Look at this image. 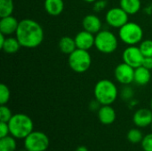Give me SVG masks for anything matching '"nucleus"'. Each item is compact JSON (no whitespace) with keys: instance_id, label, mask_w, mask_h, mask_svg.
Returning a JSON list of instances; mask_svg holds the SVG:
<instances>
[{"instance_id":"f257e3e1","label":"nucleus","mask_w":152,"mask_h":151,"mask_svg":"<svg viewBox=\"0 0 152 151\" xmlns=\"http://www.w3.org/2000/svg\"><path fill=\"white\" fill-rule=\"evenodd\" d=\"M44 29L42 26L32 19H23L20 21L15 36L21 47L33 49L39 46L44 41Z\"/></svg>"},{"instance_id":"f03ea898","label":"nucleus","mask_w":152,"mask_h":151,"mask_svg":"<svg viewBox=\"0 0 152 151\" xmlns=\"http://www.w3.org/2000/svg\"><path fill=\"white\" fill-rule=\"evenodd\" d=\"M10 135L15 139L24 140L29 133L34 131V124L32 119L26 114H14L8 122Z\"/></svg>"},{"instance_id":"7ed1b4c3","label":"nucleus","mask_w":152,"mask_h":151,"mask_svg":"<svg viewBox=\"0 0 152 151\" xmlns=\"http://www.w3.org/2000/svg\"><path fill=\"white\" fill-rule=\"evenodd\" d=\"M94 99L101 105H111L118 96V90L116 85L109 79H101L94 89Z\"/></svg>"},{"instance_id":"20e7f679","label":"nucleus","mask_w":152,"mask_h":151,"mask_svg":"<svg viewBox=\"0 0 152 151\" xmlns=\"http://www.w3.org/2000/svg\"><path fill=\"white\" fill-rule=\"evenodd\" d=\"M120 40L127 45H136L142 41L143 30L142 27L133 21H128L118 28Z\"/></svg>"},{"instance_id":"39448f33","label":"nucleus","mask_w":152,"mask_h":151,"mask_svg":"<svg viewBox=\"0 0 152 151\" xmlns=\"http://www.w3.org/2000/svg\"><path fill=\"white\" fill-rule=\"evenodd\" d=\"M118 45V37L116 35L107 29H102L95 34L94 47L102 53L110 54L114 53Z\"/></svg>"},{"instance_id":"423d86ee","label":"nucleus","mask_w":152,"mask_h":151,"mask_svg":"<svg viewBox=\"0 0 152 151\" xmlns=\"http://www.w3.org/2000/svg\"><path fill=\"white\" fill-rule=\"evenodd\" d=\"M68 63L69 68L76 73L86 72L92 65V57L87 50L76 49L69 55Z\"/></svg>"},{"instance_id":"0eeeda50","label":"nucleus","mask_w":152,"mask_h":151,"mask_svg":"<svg viewBox=\"0 0 152 151\" xmlns=\"http://www.w3.org/2000/svg\"><path fill=\"white\" fill-rule=\"evenodd\" d=\"M49 145L48 136L40 131H33L24 139V148L27 151H45Z\"/></svg>"},{"instance_id":"6e6552de","label":"nucleus","mask_w":152,"mask_h":151,"mask_svg":"<svg viewBox=\"0 0 152 151\" xmlns=\"http://www.w3.org/2000/svg\"><path fill=\"white\" fill-rule=\"evenodd\" d=\"M129 14L120 6L113 7L108 10L105 15V20L108 25L115 28H120L129 20Z\"/></svg>"},{"instance_id":"1a4fd4ad","label":"nucleus","mask_w":152,"mask_h":151,"mask_svg":"<svg viewBox=\"0 0 152 151\" xmlns=\"http://www.w3.org/2000/svg\"><path fill=\"white\" fill-rule=\"evenodd\" d=\"M123 61L134 69H136L142 65L144 56L142 53L139 46L136 45H128L122 53Z\"/></svg>"},{"instance_id":"9d476101","label":"nucleus","mask_w":152,"mask_h":151,"mask_svg":"<svg viewBox=\"0 0 152 151\" xmlns=\"http://www.w3.org/2000/svg\"><path fill=\"white\" fill-rule=\"evenodd\" d=\"M114 76L116 80L123 85H130L134 82V69L130 65L125 63H119L114 70Z\"/></svg>"},{"instance_id":"9b49d317","label":"nucleus","mask_w":152,"mask_h":151,"mask_svg":"<svg viewBox=\"0 0 152 151\" xmlns=\"http://www.w3.org/2000/svg\"><path fill=\"white\" fill-rule=\"evenodd\" d=\"M77 49H82V50H90L93 46H94V40H95V36L94 34L86 31V30H82L78 32L76 36L74 37Z\"/></svg>"},{"instance_id":"f8f14e48","label":"nucleus","mask_w":152,"mask_h":151,"mask_svg":"<svg viewBox=\"0 0 152 151\" xmlns=\"http://www.w3.org/2000/svg\"><path fill=\"white\" fill-rule=\"evenodd\" d=\"M134 124L139 128H146L152 124V110L150 109H139L133 116Z\"/></svg>"},{"instance_id":"ddd939ff","label":"nucleus","mask_w":152,"mask_h":151,"mask_svg":"<svg viewBox=\"0 0 152 151\" xmlns=\"http://www.w3.org/2000/svg\"><path fill=\"white\" fill-rule=\"evenodd\" d=\"M19 23L20 21L12 15L2 17L0 19V33L6 36L15 34L18 29Z\"/></svg>"},{"instance_id":"4468645a","label":"nucleus","mask_w":152,"mask_h":151,"mask_svg":"<svg viewBox=\"0 0 152 151\" xmlns=\"http://www.w3.org/2000/svg\"><path fill=\"white\" fill-rule=\"evenodd\" d=\"M83 28L93 34H97L102 30V22L101 19L94 14H87L82 20Z\"/></svg>"},{"instance_id":"2eb2a0df","label":"nucleus","mask_w":152,"mask_h":151,"mask_svg":"<svg viewBox=\"0 0 152 151\" xmlns=\"http://www.w3.org/2000/svg\"><path fill=\"white\" fill-rule=\"evenodd\" d=\"M97 115L99 121L105 125H110L113 124L117 117L116 111L111 107V105H102L97 111Z\"/></svg>"},{"instance_id":"dca6fc26","label":"nucleus","mask_w":152,"mask_h":151,"mask_svg":"<svg viewBox=\"0 0 152 151\" xmlns=\"http://www.w3.org/2000/svg\"><path fill=\"white\" fill-rule=\"evenodd\" d=\"M151 78V70L143 66H140L134 69V82L138 85H146Z\"/></svg>"},{"instance_id":"f3484780","label":"nucleus","mask_w":152,"mask_h":151,"mask_svg":"<svg viewBox=\"0 0 152 151\" xmlns=\"http://www.w3.org/2000/svg\"><path fill=\"white\" fill-rule=\"evenodd\" d=\"M45 12L51 16H59L64 10L63 0H45Z\"/></svg>"},{"instance_id":"a211bd4d","label":"nucleus","mask_w":152,"mask_h":151,"mask_svg":"<svg viewBox=\"0 0 152 151\" xmlns=\"http://www.w3.org/2000/svg\"><path fill=\"white\" fill-rule=\"evenodd\" d=\"M59 49L60 51L64 53V54H68L69 55L70 53H72L76 49H77V45H76V42L75 39L69 36H62L58 44Z\"/></svg>"},{"instance_id":"6ab92c4d","label":"nucleus","mask_w":152,"mask_h":151,"mask_svg":"<svg viewBox=\"0 0 152 151\" xmlns=\"http://www.w3.org/2000/svg\"><path fill=\"white\" fill-rule=\"evenodd\" d=\"M119 6L129 15L137 13L142 7L141 0H119Z\"/></svg>"},{"instance_id":"aec40b11","label":"nucleus","mask_w":152,"mask_h":151,"mask_svg":"<svg viewBox=\"0 0 152 151\" xmlns=\"http://www.w3.org/2000/svg\"><path fill=\"white\" fill-rule=\"evenodd\" d=\"M21 47L19 40L17 39V37H13V36H6L4 43L3 44V45L0 47L5 53L8 54H13L16 53L20 48Z\"/></svg>"},{"instance_id":"412c9836","label":"nucleus","mask_w":152,"mask_h":151,"mask_svg":"<svg viewBox=\"0 0 152 151\" xmlns=\"http://www.w3.org/2000/svg\"><path fill=\"white\" fill-rule=\"evenodd\" d=\"M16 139L12 135L0 138V151H16Z\"/></svg>"},{"instance_id":"4be33fe9","label":"nucleus","mask_w":152,"mask_h":151,"mask_svg":"<svg viewBox=\"0 0 152 151\" xmlns=\"http://www.w3.org/2000/svg\"><path fill=\"white\" fill-rule=\"evenodd\" d=\"M13 10V0H0V18L12 15Z\"/></svg>"},{"instance_id":"5701e85b","label":"nucleus","mask_w":152,"mask_h":151,"mask_svg":"<svg viewBox=\"0 0 152 151\" xmlns=\"http://www.w3.org/2000/svg\"><path fill=\"white\" fill-rule=\"evenodd\" d=\"M143 134L142 133V131L138 128H132L128 131L127 134H126V138L128 140L129 142L133 143V144H137V143H141L142 139H143Z\"/></svg>"},{"instance_id":"b1692460","label":"nucleus","mask_w":152,"mask_h":151,"mask_svg":"<svg viewBox=\"0 0 152 151\" xmlns=\"http://www.w3.org/2000/svg\"><path fill=\"white\" fill-rule=\"evenodd\" d=\"M139 48L144 57H152V40H142L139 44Z\"/></svg>"},{"instance_id":"393cba45","label":"nucleus","mask_w":152,"mask_h":151,"mask_svg":"<svg viewBox=\"0 0 152 151\" xmlns=\"http://www.w3.org/2000/svg\"><path fill=\"white\" fill-rule=\"evenodd\" d=\"M10 97H11V92H10L9 87L4 84H1L0 85V104L6 105L10 100Z\"/></svg>"},{"instance_id":"a878e982","label":"nucleus","mask_w":152,"mask_h":151,"mask_svg":"<svg viewBox=\"0 0 152 151\" xmlns=\"http://www.w3.org/2000/svg\"><path fill=\"white\" fill-rule=\"evenodd\" d=\"M134 92L133 88L129 86V85H124L120 93V96L122 100H124L125 101H131L134 98Z\"/></svg>"},{"instance_id":"bb28decb","label":"nucleus","mask_w":152,"mask_h":151,"mask_svg":"<svg viewBox=\"0 0 152 151\" xmlns=\"http://www.w3.org/2000/svg\"><path fill=\"white\" fill-rule=\"evenodd\" d=\"M12 110L6 106V105H1L0 106V121L8 123L10 119L12 117Z\"/></svg>"},{"instance_id":"cd10ccee","label":"nucleus","mask_w":152,"mask_h":151,"mask_svg":"<svg viewBox=\"0 0 152 151\" xmlns=\"http://www.w3.org/2000/svg\"><path fill=\"white\" fill-rule=\"evenodd\" d=\"M141 145L143 151H152V133L143 137Z\"/></svg>"},{"instance_id":"c85d7f7f","label":"nucleus","mask_w":152,"mask_h":151,"mask_svg":"<svg viewBox=\"0 0 152 151\" xmlns=\"http://www.w3.org/2000/svg\"><path fill=\"white\" fill-rule=\"evenodd\" d=\"M107 4H108L107 0H96L94 3V11L96 12H102L106 8Z\"/></svg>"},{"instance_id":"c756f323","label":"nucleus","mask_w":152,"mask_h":151,"mask_svg":"<svg viewBox=\"0 0 152 151\" xmlns=\"http://www.w3.org/2000/svg\"><path fill=\"white\" fill-rule=\"evenodd\" d=\"M10 135V129L8 123L0 121V138H4Z\"/></svg>"},{"instance_id":"7c9ffc66","label":"nucleus","mask_w":152,"mask_h":151,"mask_svg":"<svg viewBox=\"0 0 152 151\" xmlns=\"http://www.w3.org/2000/svg\"><path fill=\"white\" fill-rule=\"evenodd\" d=\"M101 103L98 101H96L95 99L94 100V101H92L90 103H89V109L90 110H92V111H98L99 110V109L101 108Z\"/></svg>"},{"instance_id":"2f4dec72","label":"nucleus","mask_w":152,"mask_h":151,"mask_svg":"<svg viewBox=\"0 0 152 151\" xmlns=\"http://www.w3.org/2000/svg\"><path fill=\"white\" fill-rule=\"evenodd\" d=\"M143 67H145L148 69H152V57H144L142 65Z\"/></svg>"},{"instance_id":"473e14b6","label":"nucleus","mask_w":152,"mask_h":151,"mask_svg":"<svg viewBox=\"0 0 152 151\" xmlns=\"http://www.w3.org/2000/svg\"><path fill=\"white\" fill-rule=\"evenodd\" d=\"M75 151H88V149L86 146H78Z\"/></svg>"},{"instance_id":"72a5a7b5","label":"nucleus","mask_w":152,"mask_h":151,"mask_svg":"<svg viewBox=\"0 0 152 151\" xmlns=\"http://www.w3.org/2000/svg\"><path fill=\"white\" fill-rule=\"evenodd\" d=\"M83 1H85L86 3H89V4H92V3H94L96 0H83Z\"/></svg>"},{"instance_id":"f704fd0d","label":"nucleus","mask_w":152,"mask_h":151,"mask_svg":"<svg viewBox=\"0 0 152 151\" xmlns=\"http://www.w3.org/2000/svg\"><path fill=\"white\" fill-rule=\"evenodd\" d=\"M151 109L152 110V99H151Z\"/></svg>"},{"instance_id":"c9c22d12","label":"nucleus","mask_w":152,"mask_h":151,"mask_svg":"<svg viewBox=\"0 0 152 151\" xmlns=\"http://www.w3.org/2000/svg\"><path fill=\"white\" fill-rule=\"evenodd\" d=\"M18 151H27L26 150H18Z\"/></svg>"},{"instance_id":"e433bc0d","label":"nucleus","mask_w":152,"mask_h":151,"mask_svg":"<svg viewBox=\"0 0 152 151\" xmlns=\"http://www.w3.org/2000/svg\"><path fill=\"white\" fill-rule=\"evenodd\" d=\"M151 129H152V124H151Z\"/></svg>"}]
</instances>
